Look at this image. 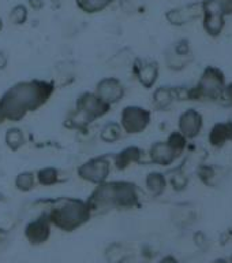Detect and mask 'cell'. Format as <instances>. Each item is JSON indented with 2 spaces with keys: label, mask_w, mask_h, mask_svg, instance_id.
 Listing matches in <instances>:
<instances>
[{
  "label": "cell",
  "mask_w": 232,
  "mask_h": 263,
  "mask_svg": "<svg viewBox=\"0 0 232 263\" xmlns=\"http://www.w3.org/2000/svg\"><path fill=\"white\" fill-rule=\"evenodd\" d=\"M213 263H228V260H225V259H216Z\"/></svg>",
  "instance_id": "cell-25"
},
{
  "label": "cell",
  "mask_w": 232,
  "mask_h": 263,
  "mask_svg": "<svg viewBox=\"0 0 232 263\" xmlns=\"http://www.w3.org/2000/svg\"><path fill=\"white\" fill-rule=\"evenodd\" d=\"M204 125V118L197 110L184 111L179 117V133L186 137V139H194L201 133Z\"/></svg>",
  "instance_id": "cell-7"
},
{
  "label": "cell",
  "mask_w": 232,
  "mask_h": 263,
  "mask_svg": "<svg viewBox=\"0 0 232 263\" xmlns=\"http://www.w3.org/2000/svg\"><path fill=\"white\" fill-rule=\"evenodd\" d=\"M112 0H77L78 7L85 12L101 11L111 3Z\"/></svg>",
  "instance_id": "cell-17"
},
{
  "label": "cell",
  "mask_w": 232,
  "mask_h": 263,
  "mask_svg": "<svg viewBox=\"0 0 232 263\" xmlns=\"http://www.w3.org/2000/svg\"><path fill=\"white\" fill-rule=\"evenodd\" d=\"M49 236V226L48 223L43 219L33 222L26 228V237L30 240L33 244H40L44 242Z\"/></svg>",
  "instance_id": "cell-13"
},
{
  "label": "cell",
  "mask_w": 232,
  "mask_h": 263,
  "mask_svg": "<svg viewBox=\"0 0 232 263\" xmlns=\"http://www.w3.org/2000/svg\"><path fill=\"white\" fill-rule=\"evenodd\" d=\"M6 140H7L8 145L12 148H18L20 144H22V141H24V140H22V133H20V130H18V129H11V130H8Z\"/></svg>",
  "instance_id": "cell-20"
},
{
  "label": "cell",
  "mask_w": 232,
  "mask_h": 263,
  "mask_svg": "<svg viewBox=\"0 0 232 263\" xmlns=\"http://www.w3.org/2000/svg\"><path fill=\"white\" fill-rule=\"evenodd\" d=\"M26 15H28V11H26V8L24 6H16L14 10L11 11V21L14 24H22L25 20H26Z\"/></svg>",
  "instance_id": "cell-21"
},
{
  "label": "cell",
  "mask_w": 232,
  "mask_h": 263,
  "mask_svg": "<svg viewBox=\"0 0 232 263\" xmlns=\"http://www.w3.org/2000/svg\"><path fill=\"white\" fill-rule=\"evenodd\" d=\"M172 99H174V93H172L171 89H167V88H160V89L156 90L155 93V103L156 106L160 107V108H165L171 104Z\"/></svg>",
  "instance_id": "cell-18"
},
{
  "label": "cell",
  "mask_w": 232,
  "mask_h": 263,
  "mask_svg": "<svg viewBox=\"0 0 232 263\" xmlns=\"http://www.w3.org/2000/svg\"><path fill=\"white\" fill-rule=\"evenodd\" d=\"M219 100H221V104H223V106H232V82H229L228 85L224 86L223 93H221Z\"/></svg>",
  "instance_id": "cell-23"
},
{
  "label": "cell",
  "mask_w": 232,
  "mask_h": 263,
  "mask_svg": "<svg viewBox=\"0 0 232 263\" xmlns=\"http://www.w3.org/2000/svg\"><path fill=\"white\" fill-rule=\"evenodd\" d=\"M149 121H151V115L146 110H143L141 107H127L126 110L123 111V127L129 133L142 132L147 126Z\"/></svg>",
  "instance_id": "cell-6"
},
{
  "label": "cell",
  "mask_w": 232,
  "mask_h": 263,
  "mask_svg": "<svg viewBox=\"0 0 232 263\" xmlns=\"http://www.w3.org/2000/svg\"><path fill=\"white\" fill-rule=\"evenodd\" d=\"M157 73H159V69L156 63H146L139 70V80L143 85L152 86L157 78Z\"/></svg>",
  "instance_id": "cell-16"
},
{
  "label": "cell",
  "mask_w": 232,
  "mask_h": 263,
  "mask_svg": "<svg viewBox=\"0 0 232 263\" xmlns=\"http://www.w3.org/2000/svg\"><path fill=\"white\" fill-rule=\"evenodd\" d=\"M228 141H232V121L213 125L209 132V143L212 144L213 147L221 148Z\"/></svg>",
  "instance_id": "cell-11"
},
{
  "label": "cell",
  "mask_w": 232,
  "mask_h": 263,
  "mask_svg": "<svg viewBox=\"0 0 232 263\" xmlns=\"http://www.w3.org/2000/svg\"><path fill=\"white\" fill-rule=\"evenodd\" d=\"M225 86V76L220 69L209 66L193 89H188V99L193 100H219Z\"/></svg>",
  "instance_id": "cell-3"
},
{
  "label": "cell",
  "mask_w": 232,
  "mask_h": 263,
  "mask_svg": "<svg viewBox=\"0 0 232 263\" xmlns=\"http://www.w3.org/2000/svg\"><path fill=\"white\" fill-rule=\"evenodd\" d=\"M228 263H232V256H231V258L228 259Z\"/></svg>",
  "instance_id": "cell-26"
},
{
  "label": "cell",
  "mask_w": 232,
  "mask_h": 263,
  "mask_svg": "<svg viewBox=\"0 0 232 263\" xmlns=\"http://www.w3.org/2000/svg\"><path fill=\"white\" fill-rule=\"evenodd\" d=\"M88 217H89L88 207L79 201L70 200L53 211L52 221L61 229L73 230L83 223Z\"/></svg>",
  "instance_id": "cell-4"
},
{
  "label": "cell",
  "mask_w": 232,
  "mask_h": 263,
  "mask_svg": "<svg viewBox=\"0 0 232 263\" xmlns=\"http://www.w3.org/2000/svg\"><path fill=\"white\" fill-rule=\"evenodd\" d=\"M43 100L41 88L34 82L19 84L10 89L0 104L2 111L10 118H18L26 110L36 108Z\"/></svg>",
  "instance_id": "cell-1"
},
{
  "label": "cell",
  "mask_w": 232,
  "mask_h": 263,
  "mask_svg": "<svg viewBox=\"0 0 232 263\" xmlns=\"http://www.w3.org/2000/svg\"><path fill=\"white\" fill-rule=\"evenodd\" d=\"M202 26L210 37H219L225 18L232 15V0H202Z\"/></svg>",
  "instance_id": "cell-2"
},
{
  "label": "cell",
  "mask_w": 232,
  "mask_h": 263,
  "mask_svg": "<svg viewBox=\"0 0 232 263\" xmlns=\"http://www.w3.org/2000/svg\"><path fill=\"white\" fill-rule=\"evenodd\" d=\"M104 104L106 103L101 102L97 96H93V95H86L81 99V103H79L81 110L89 117H97L101 114V111L106 108Z\"/></svg>",
  "instance_id": "cell-14"
},
{
  "label": "cell",
  "mask_w": 232,
  "mask_h": 263,
  "mask_svg": "<svg viewBox=\"0 0 232 263\" xmlns=\"http://www.w3.org/2000/svg\"><path fill=\"white\" fill-rule=\"evenodd\" d=\"M160 263H179V262H178L174 256H165L164 259H161V262Z\"/></svg>",
  "instance_id": "cell-24"
},
{
  "label": "cell",
  "mask_w": 232,
  "mask_h": 263,
  "mask_svg": "<svg viewBox=\"0 0 232 263\" xmlns=\"http://www.w3.org/2000/svg\"><path fill=\"white\" fill-rule=\"evenodd\" d=\"M56 172L52 170V168H47V170H43L40 173V181L41 184L44 185H49V184H53L55 181H56Z\"/></svg>",
  "instance_id": "cell-22"
},
{
  "label": "cell",
  "mask_w": 232,
  "mask_h": 263,
  "mask_svg": "<svg viewBox=\"0 0 232 263\" xmlns=\"http://www.w3.org/2000/svg\"><path fill=\"white\" fill-rule=\"evenodd\" d=\"M123 86L118 80L107 78L97 86V98L104 103H115L122 98Z\"/></svg>",
  "instance_id": "cell-9"
},
{
  "label": "cell",
  "mask_w": 232,
  "mask_h": 263,
  "mask_svg": "<svg viewBox=\"0 0 232 263\" xmlns=\"http://www.w3.org/2000/svg\"><path fill=\"white\" fill-rule=\"evenodd\" d=\"M176 154L168 143H156L151 149L152 160L161 166H168L176 159Z\"/></svg>",
  "instance_id": "cell-12"
},
{
  "label": "cell",
  "mask_w": 232,
  "mask_h": 263,
  "mask_svg": "<svg viewBox=\"0 0 232 263\" xmlns=\"http://www.w3.org/2000/svg\"><path fill=\"white\" fill-rule=\"evenodd\" d=\"M202 16V4L194 3V4H187L184 7L175 8L167 14L168 21L172 25H186L192 21L197 20Z\"/></svg>",
  "instance_id": "cell-8"
},
{
  "label": "cell",
  "mask_w": 232,
  "mask_h": 263,
  "mask_svg": "<svg viewBox=\"0 0 232 263\" xmlns=\"http://www.w3.org/2000/svg\"><path fill=\"white\" fill-rule=\"evenodd\" d=\"M33 184H34V177L30 173H22L18 177V180H16L18 188L24 189V191H28V189L32 188Z\"/></svg>",
  "instance_id": "cell-19"
},
{
  "label": "cell",
  "mask_w": 232,
  "mask_h": 263,
  "mask_svg": "<svg viewBox=\"0 0 232 263\" xmlns=\"http://www.w3.org/2000/svg\"><path fill=\"white\" fill-rule=\"evenodd\" d=\"M137 199L135 191L130 184H108L97 189L94 200L100 204L131 205Z\"/></svg>",
  "instance_id": "cell-5"
},
{
  "label": "cell",
  "mask_w": 232,
  "mask_h": 263,
  "mask_svg": "<svg viewBox=\"0 0 232 263\" xmlns=\"http://www.w3.org/2000/svg\"><path fill=\"white\" fill-rule=\"evenodd\" d=\"M0 29H2V22H0Z\"/></svg>",
  "instance_id": "cell-27"
},
{
  "label": "cell",
  "mask_w": 232,
  "mask_h": 263,
  "mask_svg": "<svg viewBox=\"0 0 232 263\" xmlns=\"http://www.w3.org/2000/svg\"><path fill=\"white\" fill-rule=\"evenodd\" d=\"M81 176L92 182H101L108 174V163L104 159H93L79 168Z\"/></svg>",
  "instance_id": "cell-10"
},
{
  "label": "cell",
  "mask_w": 232,
  "mask_h": 263,
  "mask_svg": "<svg viewBox=\"0 0 232 263\" xmlns=\"http://www.w3.org/2000/svg\"><path fill=\"white\" fill-rule=\"evenodd\" d=\"M146 186L153 195H160L167 186L165 177L161 173H151L146 178Z\"/></svg>",
  "instance_id": "cell-15"
}]
</instances>
